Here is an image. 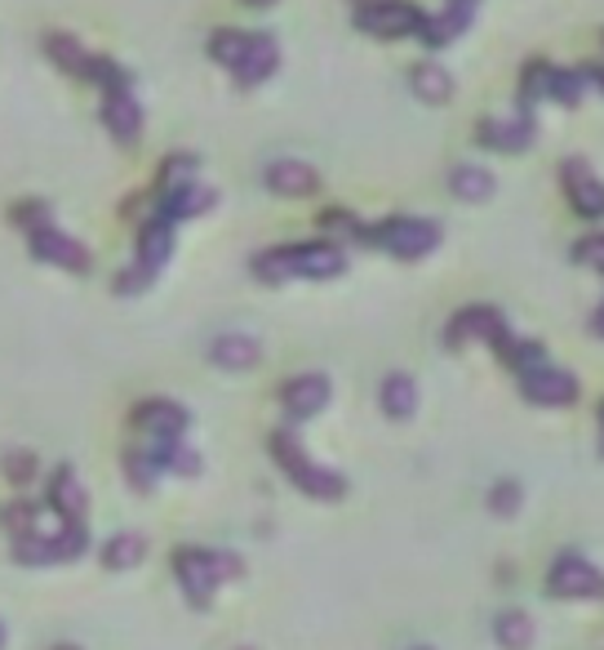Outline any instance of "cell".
<instances>
[{
    "label": "cell",
    "instance_id": "27",
    "mask_svg": "<svg viewBox=\"0 0 604 650\" xmlns=\"http://www.w3.org/2000/svg\"><path fill=\"white\" fill-rule=\"evenodd\" d=\"M45 50H50V58L63 67V72H72V76H94V58L72 41V36H63V32H54L50 41H45Z\"/></svg>",
    "mask_w": 604,
    "mask_h": 650
},
{
    "label": "cell",
    "instance_id": "1",
    "mask_svg": "<svg viewBox=\"0 0 604 650\" xmlns=\"http://www.w3.org/2000/svg\"><path fill=\"white\" fill-rule=\"evenodd\" d=\"M342 268H347V259H342L338 246H307V241H298V246H276V250H267V254L254 259V272H259V281H267V285H281V281H294V277L329 281V277H338Z\"/></svg>",
    "mask_w": 604,
    "mask_h": 650
},
{
    "label": "cell",
    "instance_id": "35",
    "mask_svg": "<svg viewBox=\"0 0 604 650\" xmlns=\"http://www.w3.org/2000/svg\"><path fill=\"white\" fill-rule=\"evenodd\" d=\"M591 325H595V335H604V303L595 307V321H591Z\"/></svg>",
    "mask_w": 604,
    "mask_h": 650
},
{
    "label": "cell",
    "instance_id": "41",
    "mask_svg": "<svg viewBox=\"0 0 604 650\" xmlns=\"http://www.w3.org/2000/svg\"><path fill=\"white\" fill-rule=\"evenodd\" d=\"M414 650H431V646H414Z\"/></svg>",
    "mask_w": 604,
    "mask_h": 650
},
{
    "label": "cell",
    "instance_id": "33",
    "mask_svg": "<svg viewBox=\"0 0 604 650\" xmlns=\"http://www.w3.org/2000/svg\"><path fill=\"white\" fill-rule=\"evenodd\" d=\"M6 473H10V481H19V486H28V481L36 477V459H32L28 451H14V455L6 459Z\"/></svg>",
    "mask_w": 604,
    "mask_h": 650
},
{
    "label": "cell",
    "instance_id": "13",
    "mask_svg": "<svg viewBox=\"0 0 604 650\" xmlns=\"http://www.w3.org/2000/svg\"><path fill=\"white\" fill-rule=\"evenodd\" d=\"M134 423H139L143 432H152L156 442H178L183 427H187V410H183L178 401L156 397V401H143V405L134 410Z\"/></svg>",
    "mask_w": 604,
    "mask_h": 650
},
{
    "label": "cell",
    "instance_id": "11",
    "mask_svg": "<svg viewBox=\"0 0 604 650\" xmlns=\"http://www.w3.org/2000/svg\"><path fill=\"white\" fill-rule=\"evenodd\" d=\"M102 126L116 143H134L143 130V107L134 102L130 89H107L102 94Z\"/></svg>",
    "mask_w": 604,
    "mask_h": 650
},
{
    "label": "cell",
    "instance_id": "22",
    "mask_svg": "<svg viewBox=\"0 0 604 650\" xmlns=\"http://www.w3.org/2000/svg\"><path fill=\"white\" fill-rule=\"evenodd\" d=\"M378 401H383V410L392 414V419H409L414 410H418V383L409 379V375H387L383 379V392H378Z\"/></svg>",
    "mask_w": 604,
    "mask_h": 650
},
{
    "label": "cell",
    "instance_id": "29",
    "mask_svg": "<svg viewBox=\"0 0 604 650\" xmlns=\"http://www.w3.org/2000/svg\"><path fill=\"white\" fill-rule=\"evenodd\" d=\"M547 94H551L556 102L573 107V102L582 98V72H551V80H547Z\"/></svg>",
    "mask_w": 604,
    "mask_h": 650
},
{
    "label": "cell",
    "instance_id": "5",
    "mask_svg": "<svg viewBox=\"0 0 604 650\" xmlns=\"http://www.w3.org/2000/svg\"><path fill=\"white\" fill-rule=\"evenodd\" d=\"M370 241L396 259H427L440 246V224L431 219H383L370 228Z\"/></svg>",
    "mask_w": 604,
    "mask_h": 650
},
{
    "label": "cell",
    "instance_id": "38",
    "mask_svg": "<svg viewBox=\"0 0 604 650\" xmlns=\"http://www.w3.org/2000/svg\"><path fill=\"white\" fill-rule=\"evenodd\" d=\"M0 646H6V624H0Z\"/></svg>",
    "mask_w": 604,
    "mask_h": 650
},
{
    "label": "cell",
    "instance_id": "30",
    "mask_svg": "<svg viewBox=\"0 0 604 650\" xmlns=\"http://www.w3.org/2000/svg\"><path fill=\"white\" fill-rule=\"evenodd\" d=\"M125 473H130V486L143 490V495L156 486V459L152 455H125Z\"/></svg>",
    "mask_w": 604,
    "mask_h": 650
},
{
    "label": "cell",
    "instance_id": "2",
    "mask_svg": "<svg viewBox=\"0 0 604 650\" xmlns=\"http://www.w3.org/2000/svg\"><path fill=\"white\" fill-rule=\"evenodd\" d=\"M174 575L183 584V593L191 597V606H205L218 584L240 575V557L231 553H209V549H178L174 553Z\"/></svg>",
    "mask_w": 604,
    "mask_h": 650
},
{
    "label": "cell",
    "instance_id": "26",
    "mask_svg": "<svg viewBox=\"0 0 604 650\" xmlns=\"http://www.w3.org/2000/svg\"><path fill=\"white\" fill-rule=\"evenodd\" d=\"M449 192L462 201H490L494 196V174L480 170V165H458L449 174Z\"/></svg>",
    "mask_w": 604,
    "mask_h": 650
},
{
    "label": "cell",
    "instance_id": "31",
    "mask_svg": "<svg viewBox=\"0 0 604 650\" xmlns=\"http://www.w3.org/2000/svg\"><path fill=\"white\" fill-rule=\"evenodd\" d=\"M520 486L516 481H498L494 490H490V512H498V517H516L520 512Z\"/></svg>",
    "mask_w": 604,
    "mask_h": 650
},
{
    "label": "cell",
    "instance_id": "28",
    "mask_svg": "<svg viewBox=\"0 0 604 650\" xmlns=\"http://www.w3.org/2000/svg\"><path fill=\"white\" fill-rule=\"evenodd\" d=\"M245 50H250V32H231V28H222V32L209 36V58L222 63V67H231V72L240 67Z\"/></svg>",
    "mask_w": 604,
    "mask_h": 650
},
{
    "label": "cell",
    "instance_id": "4",
    "mask_svg": "<svg viewBox=\"0 0 604 650\" xmlns=\"http://www.w3.org/2000/svg\"><path fill=\"white\" fill-rule=\"evenodd\" d=\"M422 10L409 6V0H365L355 10V28L370 32L378 41H400V36H418L422 32Z\"/></svg>",
    "mask_w": 604,
    "mask_h": 650
},
{
    "label": "cell",
    "instance_id": "17",
    "mask_svg": "<svg viewBox=\"0 0 604 650\" xmlns=\"http://www.w3.org/2000/svg\"><path fill=\"white\" fill-rule=\"evenodd\" d=\"M276 67H281L276 41H272L267 32H250V50H245V58H240V67H235L231 76H235L240 85H263Z\"/></svg>",
    "mask_w": 604,
    "mask_h": 650
},
{
    "label": "cell",
    "instance_id": "12",
    "mask_svg": "<svg viewBox=\"0 0 604 650\" xmlns=\"http://www.w3.org/2000/svg\"><path fill=\"white\" fill-rule=\"evenodd\" d=\"M263 183H267L276 196H311V192L320 187V170L307 165V161L285 156V161H272V165L263 170Z\"/></svg>",
    "mask_w": 604,
    "mask_h": 650
},
{
    "label": "cell",
    "instance_id": "24",
    "mask_svg": "<svg viewBox=\"0 0 604 650\" xmlns=\"http://www.w3.org/2000/svg\"><path fill=\"white\" fill-rule=\"evenodd\" d=\"M409 89L422 98V102H449V94H453V80H449V72L444 67H436V63H422V67H414V76H409Z\"/></svg>",
    "mask_w": 604,
    "mask_h": 650
},
{
    "label": "cell",
    "instance_id": "15",
    "mask_svg": "<svg viewBox=\"0 0 604 650\" xmlns=\"http://www.w3.org/2000/svg\"><path fill=\"white\" fill-rule=\"evenodd\" d=\"M462 339H490L498 348L507 339V325H503V316L494 307H466L449 325V344H462Z\"/></svg>",
    "mask_w": 604,
    "mask_h": 650
},
{
    "label": "cell",
    "instance_id": "25",
    "mask_svg": "<svg viewBox=\"0 0 604 650\" xmlns=\"http://www.w3.org/2000/svg\"><path fill=\"white\" fill-rule=\"evenodd\" d=\"M494 637L503 650H529L534 646V619L525 610H503L494 619Z\"/></svg>",
    "mask_w": 604,
    "mask_h": 650
},
{
    "label": "cell",
    "instance_id": "36",
    "mask_svg": "<svg viewBox=\"0 0 604 650\" xmlns=\"http://www.w3.org/2000/svg\"><path fill=\"white\" fill-rule=\"evenodd\" d=\"M245 6H254V10H267V6H276V0H245Z\"/></svg>",
    "mask_w": 604,
    "mask_h": 650
},
{
    "label": "cell",
    "instance_id": "6",
    "mask_svg": "<svg viewBox=\"0 0 604 650\" xmlns=\"http://www.w3.org/2000/svg\"><path fill=\"white\" fill-rule=\"evenodd\" d=\"M169 246H174V224H169V219H152V224L143 228V241H139V263H134L130 272H120V285H116V290H120V294L147 290L152 277L165 268Z\"/></svg>",
    "mask_w": 604,
    "mask_h": 650
},
{
    "label": "cell",
    "instance_id": "7",
    "mask_svg": "<svg viewBox=\"0 0 604 650\" xmlns=\"http://www.w3.org/2000/svg\"><path fill=\"white\" fill-rule=\"evenodd\" d=\"M85 553V526H63L58 534H28L14 544V557L23 566H50V562H67Z\"/></svg>",
    "mask_w": 604,
    "mask_h": 650
},
{
    "label": "cell",
    "instance_id": "34",
    "mask_svg": "<svg viewBox=\"0 0 604 650\" xmlns=\"http://www.w3.org/2000/svg\"><path fill=\"white\" fill-rule=\"evenodd\" d=\"M573 259L586 263V268H595V272H604V237H586V241H578Z\"/></svg>",
    "mask_w": 604,
    "mask_h": 650
},
{
    "label": "cell",
    "instance_id": "23",
    "mask_svg": "<svg viewBox=\"0 0 604 650\" xmlns=\"http://www.w3.org/2000/svg\"><path fill=\"white\" fill-rule=\"evenodd\" d=\"M466 23H471V6H449L440 19H427L418 36H422L427 45H449V41H458V36L466 32Z\"/></svg>",
    "mask_w": 604,
    "mask_h": 650
},
{
    "label": "cell",
    "instance_id": "37",
    "mask_svg": "<svg viewBox=\"0 0 604 650\" xmlns=\"http://www.w3.org/2000/svg\"><path fill=\"white\" fill-rule=\"evenodd\" d=\"M449 6H471V0H449Z\"/></svg>",
    "mask_w": 604,
    "mask_h": 650
},
{
    "label": "cell",
    "instance_id": "20",
    "mask_svg": "<svg viewBox=\"0 0 604 650\" xmlns=\"http://www.w3.org/2000/svg\"><path fill=\"white\" fill-rule=\"evenodd\" d=\"M143 557H147V539L134 534V530H120L102 544V566L107 571H134V566H143Z\"/></svg>",
    "mask_w": 604,
    "mask_h": 650
},
{
    "label": "cell",
    "instance_id": "9",
    "mask_svg": "<svg viewBox=\"0 0 604 650\" xmlns=\"http://www.w3.org/2000/svg\"><path fill=\"white\" fill-rule=\"evenodd\" d=\"M32 259H41V263H54V268H67V272H89V250L80 246V241H72V237H63L58 228H32Z\"/></svg>",
    "mask_w": 604,
    "mask_h": 650
},
{
    "label": "cell",
    "instance_id": "18",
    "mask_svg": "<svg viewBox=\"0 0 604 650\" xmlns=\"http://www.w3.org/2000/svg\"><path fill=\"white\" fill-rule=\"evenodd\" d=\"M50 508L67 521V526H85V512H89V499H85V486L72 468H58L54 481H50Z\"/></svg>",
    "mask_w": 604,
    "mask_h": 650
},
{
    "label": "cell",
    "instance_id": "10",
    "mask_svg": "<svg viewBox=\"0 0 604 650\" xmlns=\"http://www.w3.org/2000/svg\"><path fill=\"white\" fill-rule=\"evenodd\" d=\"M560 174H564V192L582 219H604V183L591 174V165L582 156H573V161H564Z\"/></svg>",
    "mask_w": 604,
    "mask_h": 650
},
{
    "label": "cell",
    "instance_id": "8",
    "mask_svg": "<svg viewBox=\"0 0 604 650\" xmlns=\"http://www.w3.org/2000/svg\"><path fill=\"white\" fill-rule=\"evenodd\" d=\"M547 588H551V597H569V602H582V597H604V575H600L586 557L564 553V557L551 566Z\"/></svg>",
    "mask_w": 604,
    "mask_h": 650
},
{
    "label": "cell",
    "instance_id": "16",
    "mask_svg": "<svg viewBox=\"0 0 604 650\" xmlns=\"http://www.w3.org/2000/svg\"><path fill=\"white\" fill-rule=\"evenodd\" d=\"M525 397L534 405H569L578 397V379L564 375V370H551V366H538L525 375Z\"/></svg>",
    "mask_w": 604,
    "mask_h": 650
},
{
    "label": "cell",
    "instance_id": "3",
    "mask_svg": "<svg viewBox=\"0 0 604 650\" xmlns=\"http://www.w3.org/2000/svg\"><path fill=\"white\" fill-rule=\"evenodd\" d=\"M272 451H276V464L285 468V477H289L303 495H311V499H342V495H347V481H342L338 473L320 468V464L303 451V442L294 437V432H276V437H272Z\"/></svg>",
    "mask_w": 604,
    "mask_h": 650
},
{
    "label": "cell",
    "instance_id": "39",
    "mask_svg": "<svg viewBox=\"0 0 604 650\" xmlns=\"http://www.w3.org/2000/svg\"><path fill=\"white\" fill-rule=\"evenodd\" d=\"M54 650H76V646H54Z\"/></svg>",
    "mask_w": 604,
    "mask_h": 650
},
{
    "label": "cell",
    "instance_id": "32",
    "mask_svg": "<svg viewBox=\"0 0 604 650\" xmlns=\"http://www.w3.org/2000/svg\"><path fill=\"white\" fill-rule=\"evenodd\" d=\"M0 521H6L19 539L36 534V508H32V503H14V508H6V512H0Z\"/></svg>",
    "mask_w": 604,
    "mask_h": 650
},
{
    "label": "cell",
    "instance_id": "40",
    "mask_svg": "<svg viewBox=\"0 0 604 650\" xmlns=\"http://www.w3.org/2000/svg\"><path fill=\"white\" fill-rule=\"evenodd\" d=\"M600 423H604V401H600Z\"/></svg>",
    "mask_w": 604,
    "mask_h": 650
},
{
    "label": "cell",
    "instance_id": "19",
    "mask_svg": "<svg viewBox=\"0 0 604 650\" xmlns=\"http://www.w3.org/2000/svg\"><path fill=\"white\" fill-rule=\"evenodd\" d=\"M534 139V126L520 117V121H498V117H485L475 126V143L480 148H494V152H520L529 148Z\"/></svg>",
    "mask_w": 604,
    "mask_h": 650
},
{
    "label": "cell",
    "instance_id": "14",
    "mask_svg": "<svg viewBox=\"0 0 604 650\" xmlns=\"http://www.w3.org/2000/svg\"><path fill=\"white\" fill-rule=\"evenodd\" d=\"M281 405L294 414V419H311L329 405V379L325 375H298L281 388Z\"/></svg>",
    "mask_w": 604,
    "mask_h": 650
},
{
    "label": "cell",
    "instance_id": "21",
    "mask_svg": "<svg viewBox=\"0 0 604 650\" xmlns=\"http://www.w3.org/2000/svg\"><path fill=\"white\" fill-rule=\"evenodd\" d=\"M209 361L222 370H250L259 361V344L250 335H222L209 344Z\"/></svg>",
    "mask_w": 604,
    "mask_h": 650
}]
</instances>
